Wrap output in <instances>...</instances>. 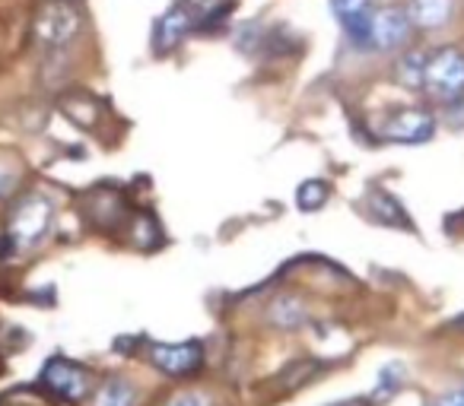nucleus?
Here are the masks:
<instances>
[{
    "label": "nucleus",
    "mask_w": 464,
    "mask_h": 406,
    "mask_svg": "<svg viewBox=\"0 0 464 406\" xmlns=\"http://www.w3.org/2000/svg\"><path fill=\"white\" fill-rule=\"evenodd\" d=\"M80 29H83V14H80V7L73 0H45V4L35 10L33 35L48 52L71 45L80 35Z\"/></svg>",
    "instance_id": "1"
},
{
    "label": "nucleus",
    "mask_w": 464,
    "mask_h": 406,
    "mask_svg": "<svg viewBox=\"0 0 464 406\" xmlns=\"http://www.w3.org/2000/svg\"><path fill=\"white\" fill-rule=\"evenodd\" d=\"M423 86L439 102H455L464 96V54L458 48H439L426 54Z\"/></svg>",
    "instance_id": "2"
},
{
    "label": "nucleus",
    "mask_w": 464,
    "mask_h": 406,
    "mask_svg": "<svg viewBox=\"0 0 464 406\" xmlns=\"http://www.w3.org/2000/svg\"><path fill=\"white\" fill-rule=\"evenodd\" d=\"M52 220H54L52 200L42 197V194H26V197L10 210L7 235L16 241V248H33L48 235Z\"/></svg>",
    "instance_id": "3"
},
{
    "label": "nucleus",
    "mask_w": 464,
    "mask_h": 406,
    "mask_svg": "<svg viewBox=\"0 0 464 406\" xmlns=\"http://www.w3.org/2000/svg\"><path fill=\"white\" fill-rule=\"evenodd\" d=\"M42 384L54 393V397L67 400V403H80L86 393L92 391V378L83 365L64 359V355H54L48 359V365L42 368Z\"/></svg>",
    "instance_id": "4"
},
{
    "label": "nucleus",
    "mask_w": 464,
    "mask_h": 406,
    "mask_svg": "<svg viewBox=\"0 0 464 406\" xmlns=\"http://www.w3.org/2000/svg\"><path fill=\"white\" fill-rule=\"evenodd\" d=\"M150 362L169 378H188L204 365V349L200 343H153Z\"/></svg>",
    "instance_id": "5"
},
{
    "label": "nucleus",
    "mask_w": 464,
    "mask_h": 406,
    "mask_svg": "<svg viewBox=\"0 0 464 406\" xmlns=\"http://www.w3.org/2000/svg\"><path fill=\"white\" fill-rule=\"evenodd\" d=\"M411 20H407L404 10L398 7H375L372 14V33H369V48H379V52H398L401 45L411 42Z\"/></svg>",
    "instance_id": "6"
},
{
    "label": "nucleus",
    "mask_w": 464,
    "mask_h": 406,
    "mask_svg": "<svg viewBox=\"0 0 464 406\" xmlns=\"http://www.w3.org/2000/svg\"><path fill=\"white\" fill-rule=\"evenodd\" d=\"M382 134L394 143H426L436 134V118L426 109H398L385 121Z\"/></svg>",
    "instance_id": "7"
},
{
    "label": "nucleus",
    "mask_w": 464,
    "mask_h": 406,
    "mask_svg": "<svg viewBox=\"0 0 464 406\" xmlns=\"http://www.w3.org/2000/svg\"><path fill=\"white\" fill-rule=\"evenodd\" d=\"M194 29V16L188 14L181 4H175V7H169L166 14L160 16V20L153 23V35H150V48H153V54H160V58H166V54H172L175 48L185 42V35Z\"/></svg>",
    "instance_id": "8"
},
{
    "label": "nucleus",
    "mask_w": 464,
    "mask_h": 406,
    "mask_svg": "<svg viewBox=\"0 0 464 406\" xmlns=\"http://www.w3.org/2000/svg\"><path fill=\"white\" fill-rule=\"evenodd\" d=\"M331 10H334L337 23H341L343 35H347L353 45L369 48V33H372V14H375V0H331Z\"/></svg>",
    "instance_id": "9"
},
{
    "label": "nucleus",
    "mask_w": 464,
    "mask_h": 406,
    "mask_svg": "<svg viewBox=\"0 0 464 406\" xmlns=\"http://www.w3.org/2000/svg\"><path fill=\"white\" fill-rule=\"evenodd\" d=\"M404 14L413 29H442L455 16V0H407Z\"/></svg>",
    "instance_id": "10"
},
{
    "label": "nucleus",
    "mask_w": 464,
    "mask_h": 406,
    "mask_svg": "<svg viewBox=\"0 0 464 406\" xmlns=\"http://www.w3.org/2000/svg\"><path fill=\"white\" fill-rule=\"evenodd\" d=\"M366 207H369V213H372L379 222H385V226L413 229L411 216L404 213V207H401V203H398V197H392V194L382 191V187H372V191H369Z\"/></svg>",
    "instance_id": "11"
},
{
    "label": "nucleus",
    "mask_w": 464,
    "mask_h": 406,
    "mask_svg": "<svg viewBox=\"0 0 464 406\" xmlns=\"http://www.w3.org/2000/svg\"><path fill=\"white\" fill-rule=\"evenodd\" d=\"M90 213L102 229L118 226V222H121V216H124L121 194H118V191H96V194H92V210H90Z\"/></svg>",
    "instance_id": "12"
},
{
    "label": "nucleus",
    "mask_w": 464,
    "mask_h": 406,
    "mask_svg": "<svg viewBox=\"0 0 464 406\" xmlns=\"http://www.w3.org/2000/svg\"><path fill=\"white\" fill-rule=\"evenodd\" d=\"M137 403V391L121 378L105 381L96 391V406H134Z\"/></svg>",
    "instance_id": "13"
},
{
    "label": "nucleus",
    "mask_w": 464,
    "mask_h": 406,
    "mask_svg": "<svg viewBox=\"0 0 464 406\" xmlns=\"http://www.w3.org/2000/svg\"><path fill=\"white\" fill-rule=\"evenodd\" d=\"M99 102L92 96H71V99H64V115L71 118V121H77L80 127H92V124L99 121Z\"/></svg>",
    "instance_id": "14"
},
{
    "label": "nucleus",
    "mask_w": 464,
    "mask_h": 406,
    "mask_svg": "<svg viewBox=\"0 0 464 406\" xmlns=\"http://www.w3.org/2000/svg\"><path fill=\"white\" fill-rule=\"evenodd\" d=\"M328 197H331V187H328V181H322V178L303 181V184H299V191H296V203H299V210H303V213L322 210L324 203H328Z\"/></svg>",
    "instance_id": "15"
},
{
    "label": "nucleus",
    "mask_w": 464,
    "mask_h": 406,
    "mask_svg": "<svg viewBox=\"0 0 464 406\" xmlns=\"http://www.w3.org/2000/svg\"><path fill=\"white\" fill-rule=\"evenodd\" d=\"M271 321L284 330H296L299 324L305 321V311L296 298H277V302L271 305Z\"/></svg>",
    "instance_id": "16"
},
{
    "label": "nucleus",
    "mask_w": 464,
    "mask_h": 406,
    "mask_svg": "<svg viewBox=\"0 0 464 406\" xmlns=\"http://www.w3.org/2000/svg\"><path fill=\"white\" fill-rule=\"evenodd\" d=\"M162 241V229L156 222L153 213H140L134 220V245L143 248V251H153L156 245Z\"/></svg>",
    "instance_id": "17"
},
{
    "label": "nucleus",
    "mask_w": 464,
    "mask_h": 406,
    "mask_svg": "<svg viewBox=\"0 0 464 406\" xmlns=\"http://www.w3.org/2000/svg\"><path fill=\"white\" fill-rule=\"evenodd\" d=\"M423 67H426V54H407V58H401V64H398L401 83L411 86V90L423 86Z\"/></svg>",
    "instance_id": "18"
},
{
    "label": "nucleus",
    "mask_w": 464,
    "mask_h": 406,
    "mask_svg": "<svg viewBox=\"0 0 464 406\" xmlns=\"http://www.w3.org/2000/svg\"><path fill=\"white\" fill-rule=\"evenodd\" d=\"M236 45L242 48V52H248V54H255L258 48H265V29L258 26V23H242L239 29H236Z\"/></svg>",
    "instance_id": "19"
},
{
    "label": "nucleus",
    "mask_w": 464,
    "mask_h": 406,
    "mask_svg": "<svg viewBox=\"0 0 464 406\" xmlns=\"http://www.w3.org/2000/svg\"><path fill=\"white\" fill-rule=\"evenodd\" d=\"M179 4L188 10V14L194 16V20H200V16H210V14H217V10L223 7L226 0H179Z\"/></svg>",
    "instance_id": "20"
},
{
    "label": "nucleus",
    "mask_w": 464,
    "mask_h": 406,
    "mask_svg": "<svg viewBox=\"0 0 464 406\" xmlns=\"http://www.w3.org/2000/svg\"><path fill=\"white\" fill-rule=\"evenodd\" d=\"M315 368H318V365H315V362H312V359H299L296 365H293L290 372H286V381H284V384H286V387L303 384V381L309 378V374L315 372Z\"/></svg>",
    "instance_id": "21"
},
{
    "label": "nucleus",
    "mask_w": 464,
    "mask_h": 406,
    "mask_svg": "<svg viewBox=\"0 0 464 406\" xmlns=\"http://www.w3.org/2000/svg\"><path fill=\"white\" fill-rule=\"evenodd\" d=\"M162 406H210V400L200 391H181V393H175L172 400H166Z\"/></svg>",
    "instance_id": "22"
},
{
    "label": "nucleus",
    "mask_w": 464,
    "mask_h": 406,
    "mask_svg": "<svg viewBox=\"0 0 464 406\" xmlns=\"http://www.w3.org/2000/svg\"><path fill=\"white\" fill-rule=\"evenodd\" d=\"M14 187H16V172L7 165H0V197H7Z\"/></svg>",
    "instance_id": "23"
},
{
    "label": "nucleus",
    "mask_w": 464,
    "mask_h": 406,
    "mask_svg": "<svg viewBox=\"0 0 464 406\" xmlns=\"http://www.w3.org/2000/svg\"><path fill=\"white\" fill-rule=\"evenodd\" d=\"M436 406H464V384L455 387V391H449L445 397H439Z\"/></svg>",
    "instance_id": "24"
},
{
    "label": "nucleus",
    "mask_w": 464,
    "mask_h": 406,
    "mask_svg": "<svg viewBox=\"0 0 464 406\" xmlns=\"http://www.w3.org/2000/svg\"><path fill=\"white\" fill-rule=\"evenodd\" d=\"M16 251H20V248H16V241L10 239L7 232L0 235V260H10V258H14Z\"/></svg>",
    "instance_id": "25"
},
{
    "label": "nucleus",
    "mask_w": 464,
    "mask_h": 406,
    "mask_svg": "<svg viewBox=\"0 0 464 406\" xmlns=\"http://www.w3.org/2000/svg\"><path fill=\"white\" fill-rule=\"evenodd\" d=\"M334 406H369V400H347V403H334Z\"/></svg>",
    "instance_id": "26"
},
{
    "label": "nucleus",
    "mask_w": 464,
    "mask_h": 406,
    "mask_svg": "<svg viewBox=\"0 0 464 406\" xmlns=\"http://www.w3.org/2000/svg\"><path fill=\"white\" fill-rule=\"evenodd\" d=\"M451 327H455V330H464V315H458V317H455V324H451Z\"/></svg>",
    "instance_id": "27"
}]
</instances>
